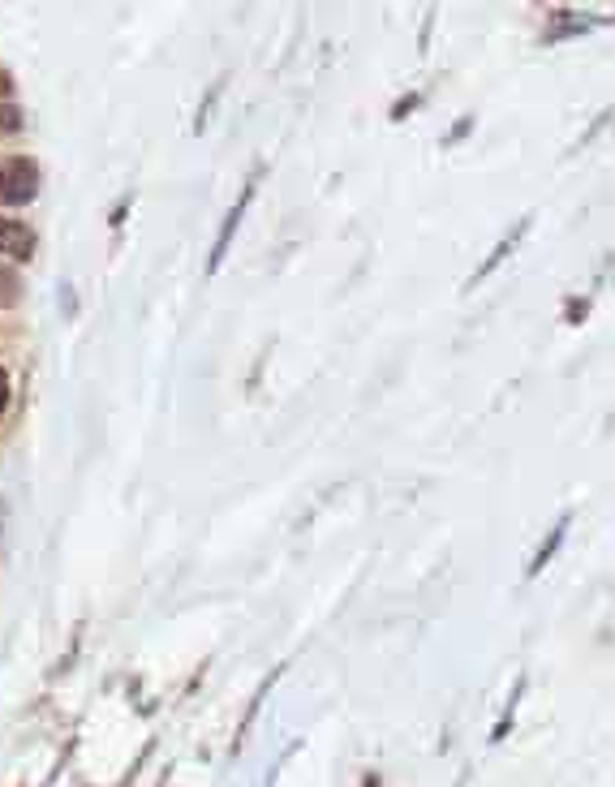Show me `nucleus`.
I'll use <instances>...</instances> for the list:
<instances>
[{
  "instance_id": "nucleus-1",
  "label": "nucleus",
  "mask_w": 615,
  "mask_h": 787,
  "mask_svg": "<svg viewBox=\"0 0 615 787\" xmlns=\"http://www.w3.org/2000/svg\"><path fill=\"white\" fill-rule=\"evenodd\" d=\"M35 194H39V164L31 155H9V160H0V203L22 207V203H31Z\"/></svg>"
},
{
  "instance_id": "nucleus-2",
  "label": "nucleus",
  "mask_w": 615,
  "mask_h": 787,
  "mask_svg": "<svg viewBox=\"0 0 615 787\" xmlns=\"http://www.w3.org/2000/svg\"><path fill=\"white\" fill-rule=\"evenodd\" d=\"M0 259L13 263L35 259V233L22 220H0Z\"/></svg>"
},
{
  "instance_id": "nucleus-3",
  "label": "nucleus",
  "mask_w": 615,
  "mask_h": 787,
  "mask_svg": "<svg viewBox=\"0 0 615 787\" xmlns=\"http://www.w3.org/2000/svg\"><path fill=\"white\" fill-rule=\"evenodd\" d=\"M250 194H254V185H250V190L246 194H241L237 198V203H233V211H228V220H224V233H220V241H216V250H211V271H216L220 267V259H224V250H228V241H233V228H237V220L241 216H246V203H250Z\"/></svg>"
},
{
  "instance_id": "nucleus-4",
  "label": "nucleus",
  "mask_w": 615,
  "mask_h": 787,
  "mask_svg": "<svg viewBox=\"0 0 615 787\" xmlns=\"http://www.w3.org/2000/svg\"><path fill=\"white\" fill-rule=\"evenodd\" d=\"M525 228H529V220H521V224H517V228H512V233L504 237V241H499V246H495V254H491V259H486V263H482V271H478V276H474V280H482V276H491V271H495L499 263H504V259H508V250H512V246H517V241H521V233H525Z\"/></svg>"
},
{
  "instance_id": "nucleus-5",
  "label": "nucleus",
  "mask_w": 615,
  "mask_h": 787,
  "mask_svg": "<svg viewBox=\"0 0 615 787\" xmlns=\"http://www.w3.org/2000/svg\"><path fill=\"white\" fill-rule=\"evenodd\" d=\"M564 529H568V517H564L560 525H555V534H551L547 542H542V551H538V560H534V564H529V577H534V572H542V564H547V560H551V551H555V547H560V542H564Z\"/></svg>"
},
{
  "instance_id": "nucleus-6",
  "label": "nucleus",
  "mask_w": 615,
  "mask_h": 787,
  "mask_svg": "<svg viewBox=\"0 0 615 787\" xmlns=\"http://www.w3.org/2000/svg\"><path fill=\"white\" fill-rule=\"evenodd\" d=\"M0 302H5V306H13V302H18V280H13L9 271H5V276H0Z\"/></svg>"
},
{
  "instance_id": "nucleus-7",
  "label": "nucleus",
  "mask_w": 615,
  "mask_h": 787,
  "mask_svg": "<svg viewBox=\"0 0 615 787\" xmlns=\"http://www.w3.org/2000/svg\"><path fill=\"white\" fill-rule=\"evenodd\" d=\"M0 117H5V130H18V108H5Z\"/></svg>"
},
{
  "instance_id": "nucleus-8",
  "label": "nucleus",
  "mask_w": 615,
  "mask_h": 787,
  "mask_svg": "<svg viewBox=\"0 0 615 787\" xmlns=\"http://www.w3.org/2000/svg\"><path fill=\"white\" fill-rule=\"evenodd\" d=\"M9 405V379H5V370H0V409Z\"/></svg>"
}]
</instances>
